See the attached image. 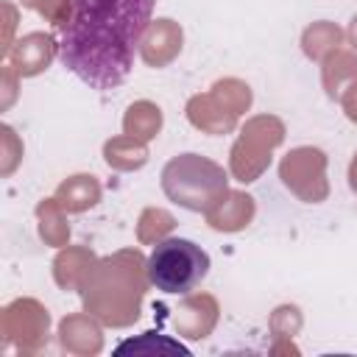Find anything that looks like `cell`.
Returning a JSON list of instances; mask_svg holds the SVG:
<instances>
[{
  "label": "cell",
  "instance_id": "cell-10",
  "mask_svg": "<svg viewBox=\"0 0 357 357\" xmlns=\"http://www.w3.org/2000/svg\"><path fill=\"white\" fill-rule=\"evenodd\" d=\"M184 47V28L173 17H156L151 20L142 42H139V59L151 70H162L178 59Z\"/></svg>",
  "mask_w": 357,
  "mask_h": 357
},
{
  "label": "cell",
  "instance_id": "cell-9",
  "mask_svg": "<svg viewBox=\"0 0 357 357\" xmlns=\"http://www.w3.org/2000/svg\"><path fill=\"white\" fill-rule=\"evenodd\" d=\"M56 56H59V39L47 31H31L14 39V45L3 53V61H11L22 78H36L56 61Z\"/></svg>",
  "mask_w": 357,
  "mask_h": 357
},
{
  "label": "cell",
  "instance_id": "cell-15",
  "mask_svg": "<svg viewBox=\"0 0 357 357\" xmlns=\"http://www.w3.org/2000/svg\"><path fill=\"white\" fill-rule=\"evenodd\" d=\"M53 195L59 198V204L70 215H81V212H86V209H92V206L100 204L103 187H100L98 176H92V173H73V176H67V178L59 181V187H56Z\"/></svg>",
  "mask_w": 357,
  "mask_h": 357
},
{
  "label": "cell",
  "instance_id": "cell-19",
  "mask_svg": "<svg viewBox=\"0 0 357 357\" xmlns=\"http://www.w3.org/2000/svg\"><path fill=\"white\" fill-rule=\"evenodd\" d=\"M151 159L148 153V142L142 139H134L128 134H117L112 139L103 142V162L117 170V173H131V170H139L145 167Z\"/></svg>",
  "mask_w": 357,
  "mask_h": 357
},
{
  "label": "cell",
  "instance_id": "cell-4",
  "mask_svg": "<svg viewBox=\"0 0 357 357\" xmlns=\"http://www.w3.org/2000/svg\"><path fill=\"white\" fill-rule=\"evenodd\" d=\"M209 268H212L209 254L187 237H167L156 243L148 257L151 284L167 296L192 293L206 279Z\"/></svg>",
  "mask_w": 357,
  "mask_h": 357
},
{
  "label": "cell",
  "instance_id": "cell-11",
  "mask_svg": "<svg viewBox=\"0 0 357 357\" xmlns=\"http://www.w3.org/2000/svg\"><path fill=\"white\" fill-rule=\"evenodd\" d=\"M56 337H59L61 351L75 354V357H95L103 351V324L95 315H89L86 310L67 312L59 321Z\"/></svg>",
  "mask_w": 357,
  "mask_h": 357
},
{
  "label": "cell",
  "instance_id": "cell-5",
  "mask_svg": "<svg viewBox=\"0 0 357 357\" xmlns=\"http://www.w3.org/2000/svg\"><path fill=\"white\" fill-rule=\"evenodd\" d=\"M287 126L276 114H254L240 126V137L229 151V176L254 184L273 162V151L284 142Z\"/></svg>",
  "mask_w": 357,
  "mask_h": 357
},
{
  "label": "cell",
  "instance_id": "cell-28",
  "mask_svg": "<svg viewBox=\"0 0 357 357\" xmlns=\"http://www.w3.org/2000/svg\"><path fill=\"white\" fill-rule=\"evenodd\" d=\"M3 11H6V39H3V53L14 45V28H17V6L14 3H3Z\"/></svg>",
  "mask_w": 357,
  "mask_h": 357
},
{
  "label": "cell",
  "instance_id": "cell-21",
  "mask_svg": "<svg viewBox=\"0 0 357 357\" xmlns=\"http://www.w3.org/2000/svg\"><path fill=\"white\" fill-rule=\"evenodd\" d=\"M165 126V114L162 109L153 103V100H134L128 103L126 114H123V134L134 137V139H142V142H151L159 137Z\"/></svg>",
  "mask_w": 357,
  "mask_h": 357
},
{
  "label": "cell",
  "instance_id": "cell-8",
  "mask_svg": "<svg viewBox=\"0 0 357 357\" xmlns=\"http://www.w3.org/2000/svg\"><path fill=\"white\" fill-rule=\"evenodd\" d=\"M220 321V304L212 293H187L173 310V329L184 340H206Z\"/></svg>",
  "mask_w": 357,
  "mask_h": 357
},
{
  "label": "cell",
  "instance_id": "cell-14",
  "mask_svg": "<svg viewBox=\"0 0 357 357\" xmlns=\"http://www.w3.org/2000/svg\"><path fill=\"white\" fill-rule=\"evenodd\" d=\"M98 262V254L89 245H64L56 248L53 257V282L64 290V293H78V287L84 284L86 273L92 271V265Z\"/></svg>",
  "mask_w": 357,
  "mask_h": 357
},
{
  "label": "cell",
  "instance_id": "cell-3",
  "mask_svg": "<svg viewBox=\"0 0 357 357\" xmlns=\"http://www.w3.org/2000/svg\"><path fill=\"white\" fill-rule=\"evenodd\" d=\"M229 190V173L209 156L178 153L162 167V192L190 212H206Z\"/></svg>",
  "mask_w": 357,
  "mask_h": 357
},
{
  "label": "cell",
  "instance_id": "cell-25",
  "mask_svg": "<svg viewBox=\"0 0 357 357\" xmlns=\"http://www.w3.org/2000/svg\"><path fill=\"white\" fill-rule=\"evenodd\" d=\"M22 139L17 137V131L8 126V123H3L0 126V176L3 178H8L14 170H17V165L22 162Z\"/></svg>",
  "mask_w": 357,
  "mask_h": 357
},
{
  "label": "cell",
  "instance_id": "cell-22",
  "mask_svg": "<svg viewBox=\"0 0 357 357\" xmlns=\"http://www.w3.org/2000/svg\"><path fill=\"white\" fill-rule=\"evenodd\" d=\"M114 354H178V357H190V349L170 337V335H159V332H142L137 337L123 340Z\"/></svg>",
  "mask_w": 357,
  "mask_h": 357
},
{
  "label": "cell",
  "instance_id": "cell-23",
  "mask_svg": "<svg viewBox=\"0 0 357 357\" xmlns=\"http://www.w3.org/2000/svg\"><path fill=\"white\" fill-rule=\"evenodd\" d=\"M176 229V218L173 212H167L165 206H145L137 218V243L139 245H156L162 240H167Z\"/></svg>",
  "mask_w": 357,
  "mask_h": 357
},
{
  "label": "cell",
  "instance_id": "cell-7",
  "mask_svg": "<svg viewBox=\"0 0 357 357\" xmlns=\"http://www.w3.org/2000/svg\"><path fill=\"white\" fill-rule=\"evenodd\" d=\"M329 156L315 145L290 148L279 162L282 184L304 204H324L329 198V178H326Z\"/></svg>",
  "mask_w": 357,
  "mask_h": 357
},
{
  "label": "cell",
  "instance_id": "cell-26",
  "mask_svg": "<svg viewBox=\"0 0 357 357\" xmlns=\"http://www.w3.org/2000/svg\"><path fill=\"white\" fill-rule=\"evenodd\" d=\"M22 81V75L14 70L11 61H3V109H8L17 98V84Z\"/></svg>",
  "mask_w": 357,
  "mask_h": 357
},
{
  "label": "cell",
  "instance_id": "cell-31",
  "mask_svg": "<svg viewBox=\"0 0 357 357\" xmlns=\"http://www.w3.org/2000/svg\"><path fill=\"white\" fill-rule=\"evenodd\" d=\"M17 3H20V6H22V8H28V11H39V8H42V3H45V0H17Z\"/></svg>",
  "mask_w": 357,
  "mask_h": 357
},
{
  "label": "cell",
  "instance_id": "cell-13",
  "mask_svg": "<svg viewBox=\"0 0 357 357\" xmlns=\"http://www.w3.org/2000/svg\"><path fill=\"white\" fill-rule=\"evenodd\" d=\"M254 215H257V201L254 195H248L245 190H226L206 212V226L215 229V231H223V234H234V231H243L254 223Z\"/></svg>",
  "mask_w": 357,
  "mask_h": 357
},
{
  "label": "cell",
  "instance_id": "cell-6",
  "mask_svg": "<svg viewBox=\"0 0 357 357\" xmlns=\"http://www.w3.org/2000/svg\"><path fill=\"white\" fill-rule=\"evenodd\" d=\"M50 337V312L39 298L20 296L0 310L3 351L39 354Z\"/></svg>",
  "mask_w": 357,
  "mask_h": 357
},
{
  "label": "cell",
  "instance_id": "cell-1",
  "mask_svg": "<svg viewBox=\"0 0 357 357\" xmlns=\"http://www.w3.org/2000/svg\"><path fill=\"white\" fill-rule=\"evenodd\" d=\"M156 0H75L59 31V59L92 89L120 86L153 20Z\"/></svg>",
  "mask_w": 357,
  "mask_h": 357
},
{
  "label": "cell",
  "instance_id": "cell-16",
  "mask_svg": "<svg viewBox=\"0 0 357 357\" xmlns=\"http://www.w3.org/2000/svg\"><path fill=\"white\" fill-rule=\"evenodd\" d=\"M304 326V315L296 304H279L271 315H268V332H271V354H298V346L293 343V337L301 332Z\"/></svg>",
  "mask_w": 357,
  "mask_h": 357
},
{
  "label": "cell",
  "instance_id": "cell-27",
  "mask_svg": "<svg viewBox=\"0 0 357 357\" xmlns=\"http://www.w3.org/2000/svg\"><path fill=\"white\" fill-rule=\"evenodd\" d=\"M337 103H340L343 114L349 117V123H354V126H357V81H351V84H349V86L340 92Z\"/></svg>",
  "mask_w": 357,
  "mask_h": 357
},
{
  "label": "cell",
  "instance_id": "cell-24",
  "mask_svg": "<svg viewBox=\"0 0 357 357\" xmlns=\"http://www.w3.org/2000/svg\"><path fill=\"white\" fill-rule=\"evenodd\" d=\"M234 114H245L248 109H251V103H254V92H251V86L243 81V78H234V75H226V78H218L212 86H209Z\"/></svg>",
  "mask_w": 357,
  "mask_h": 357
},
{
  "label": "cell",
  "instance_id": "cell-12",
  "mask_svg": "<svg viewBox=\"0 0 357 357\" xmlns=\"http://www.w3.org/2000/svg\"><path fill=\"white\" fill-rule=\"evenodd\" d=\"M184 114L192 128H198L201 134H209V137H223V134H231L240 128V114H234L212 89L192 95L184 106Z\"/></svg>",
  "mask_w": 357,
  "mask_h": 357
},
{
  "label": "cell",
  "instance_id": "cell-20",
  "mask_svg": "<svg viewBox=\"0 0 357 357\" xmlns=\"http://www.w3.org/2000/svg\"><path fill=\"white\" fill-rule=\"evenodd\" d=\"M343 39H346V31L332 22V20H315L310 22L304 31H301V53L310 59V61H324L332 50L343 47Z\"/></svg>",
  "mask_w": 357,
  "mask_h": 357
},
{
  "label": "cell",
  "instance_id": "cell-30",
  "mask_svg": "<svg viewBox=\"0 0 357 357\" xmlns=\"http://www.w3.org/2000/svg\"><path fill=\"white\" fill-rule=\"evenodd\" d=\"M349 187H351V192H357V153L349 162Z\"/></svg>",
  "mask_w": 357,
  "mask_h": 357
},
{
  "label": "cell",
  "instance_id": "cell-29",
  "mask_svg": "<svg viewBox=\"0 0 357 357\" xmlns=\"http://www.w3.org/2000/svg\"><path fill=\"white\" fill-rule=\"evenodd\" d=\"M346 45H349V50L357 53V14L349 20V28H346Z\"/></svg>",
  "mask_w": 357,
  "mask_h": 357
},
{
  "label": "cell",
  "instance_id": "cell-18",
  "mask_svg": "<svg viewBox=\"0 0 357 357\" xmlns=\"http://www.w3.org/2000/svg\"><path fill=\"white\" fill-rule=\"evenodd\" d=\"M351 81H357V53L354 50H346V47L332 50L321 61V86H324L326 98L329 100H337L340 92Z\"/></svg>",
  "mask_w": 357,
  "mask_h": 357
},
{
  "label": "cell",
  "instance_id": "cell-17",
  "mask_svg": "<svg viewBox=\"0 0 357 357\" xmlns=\"http://www.w3.org/2000/svg\"><path fill=\"white\" fill-rule=\"evenodd\" d=\"M36 231H39V240L50 248H64L70 245V220H67V209L59 204L56 195L50 198H42L36 204Z\"/></svg>",
  "mask_w": 357,
  "mask_h": 357
},
{
  "label": "cell",
  "instance_id": "cell-2",
  "mask_svg": "<svg viewBox=\"0 0 357 357\" xmlns=\"http://www.w3.org/2000/svg\"><path fill=\"white\" fill-rule=\"evenodd\" d=\"M148 287V257L139 248H120L109 257H98L78 296L84 310L103 326L126 329L139 321Z\"/></svg>",
  "mask_w": 357,
  "mask_h": 357
}]
</instances>
